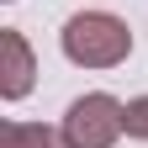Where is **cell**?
I'll use <instances>...</instances> for the list:
<instances>
[{"instance_id": "6da1fadb", "label": "cell", "mask_w": 148, "mask_h": 148, "mask_svg": "<svg viewBox=\"0 0 148 148\" xmlns=\"http://www.w3.org/2000/svg\"><path fill=\"white\" fill-rule=\"evenodd\" d=\"M58 42H64V58L79 64V69H116L132 53V32L111 11H79V16L64 21Z\"/></svg>"}, {"instance_id": "7a4b0ae2", "label": "cell", "mask_w": 148, "mask_h": 148, "mask_svg": "<svg viewBox=\"0 0 148 148\" xmlns=\"http://www.w3.org/2000/svg\"><path fill=\"white\" fill-rule=\"evenodd\" d=\"M127 132V106L116 95H106V90H95V95H79L69 111H64V148H111Z\"/></svg>"}, {"instance_id": "3957f363", "label": "cell", "mask_w": 148, "mask_h": 148, "mask_svg": "<svg viewBox=\"0 0 148 148\" xmlns=\"http://www.w3.org/2000/svg\"><path fill=\"white\" fill-rule=\"evenodd\" d=\"M0 53H5V69H0V95H5V101H21L27 90H32V74H37L32 48H27V37L16 32V27H5V32H0Z\"/></svg>"}, {"instance_id": "277c9868", "label": "cell", "mask_w": 148, "mask_h": 148, "mask_svg": "<svg viewBox=\"0 0 148 148\" xmlns=\"http://www.w3.org/2000/svg\"><path fill=\"white\" fill-rule=\"evenodd\" d=\"M0 148H64V138H53L37 122H5V143Z\"/></svg>"}, {"instance_id": "5b68a950", "label": "cell", "mask_w": 148, "mask_h": 148, "mask_svg": "<svg viewBox=\"0 0 148 148\" xmlns=\"http://www.w3.org/2000/svg\"><path fill=\"white\" fill-rule=\"evenodd\" d=\"M127 138H143L148 143V95L127 101Z\"/></svg>"}]
</instances>
